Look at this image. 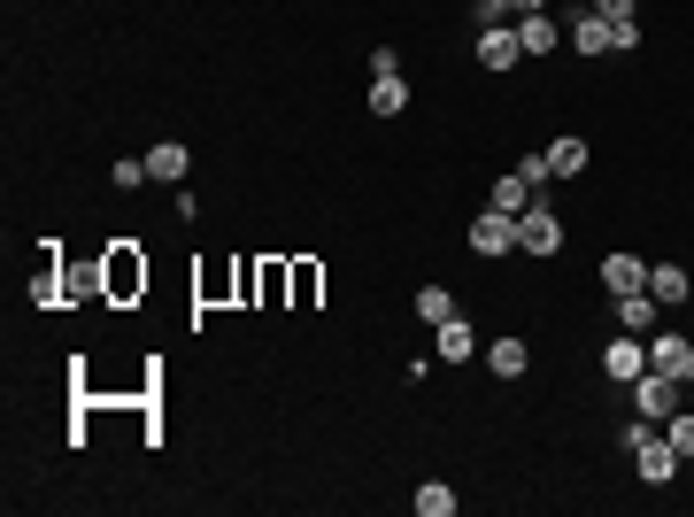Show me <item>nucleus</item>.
Returning <instances> with one entry per match:
<instances>
[{
  "mask_svg": "<svg viewBox=\"0 0 694 517\" xmlns=\"http://www.w3.org/2000/svg\"><path fill=\"white\" fill-rule=\"evenodd\" d=\"M625 456H633V472H641L649 487H672V479H680V464H687V456L664 440V425H649V417H633V425H625Z\"/></svg>",
  "mask_w": 694,
  "mask_h": 517,
  "instance_id": "1",
  "label": "nucleus"
},
{
  "mask_svg": "<svg viewBox=\"0 0 694 517\" xmlns=\"http://www.w3.org/2000/svg\"><path fill=\"white\" fill-rule=\"evenodd\" d=\"M680 386H687V378H672V371H641V378H633V409H641L649 425H664V417L680 409Z\"/></svg>",
  "mask_w": 694,
  "mask_h": 517,
  "instance_id": "2",
  "label": "nucleus"
},
{
  "mask_svg": "<svg viewBox=\"0 0 694 517\" xmlns=\"http://www.w3.org/2000/svg\"><path fill=\"white\" fill-rule=\"evenodd\" d=\"M555 247H563V216L548 201H532L518 216V255H555Z\"/></svg>",
  "mask_w": 694,
  "mask_h": 517,
  "instance_id": "3",
  "label": "nucleus"
},
{
  "mask_svg": "<svg viewBox=\"0 0 694 517\" xmlns=\"http://www.w3.org/2000/svg\"><path fill=\"white\" fill-rule=\"evenodd\" d=\"M101 278H109V302H132V294L147 286V263H140V247H124V240H116V247L101 255Z\"/></svg>",
  "mask_w": 694,
  "mask_h": 517,
  "instance_id": "4",
  "label": "nucleus"
},
{
  "mask_svg": "<svg viewBox=\"0 0 694 517\" xmlns=\"http://www.w3.org/2000/svg\"><path fill=\"white\" fill-rule=\"evenodd\" d=\"M602 371H610V378H625V386H633V378H641V371H649V341H641V333H618V341L602 347Z\"/></svg>",
  "mask_w": 694,
  "mask_h": 517,
  "instance_id": "5",
  "label": "nucleus"
},
{
  "mask_svg": "<svg viewBox=\"0 0 694 517\" xmlns=\"http://www.w3.org/2000/svg\"><path fill=\"white\" fill-rule=\"evenodd\" d=\"M510 247H518V216L487 209V216L471 224V255H510Z\"/></svg>",
  "mask_w": 694,
  "mask_h": 517,
  "instance_id": "6",
  "label": "nucleus"
},
{
  "mask_svg": "<svg viewBox=\"0 0 694 517\" xmlns=\"http://www.w3.org/2000/svg\"><path fill=\"white\" fill-rule=\"evenodd\" d=\"M649 371L694 378V341H680V333H649Z\"/></svg>",
  "mask_w": 694,
  "mask_h": 517,
  "instance_id": "7",
  "label": "nucleus"
},
{
  "mask_svg": "<svg viewBox=\"0 0 694 517\" xmlns=\"http://www.w3.org/2000/svg\"><path fill=\"white\" fill-rule=\"evenodd\" d=\"M432 355H440V363H471V355H479V333L463 325V310H456L448 325H432Z\"/></svg>",
  "mask_w": 694,
  "mask_h": 517,
  "instance_id": "8",
  "label": "nucleus"
},
{
  "mask_svg": "<svg viewBox=\"0 0 694 517\" xmlns=\"http://www.w3.org/2000/svg\"><path fill=\"white\" fill-rule=\"evenodd\" d=\"M656 317H664V302H656L649 286H641V294H618V333H641V341H649Z\"/></svg>",
  "mask_w": 694,
  "mask_h": 517,
  "instance_id": "9",
  "label": "nucleus"
},
{
  "mask_svg": "<svg viewBox=\"0 0 694 517\" xmlns=\"http://www.w3.org/2000/svg\"><path fill=\"white\" fill-rule=\"evenodd\" d=\"M479 62H487V70H518V62H524V39L510 31V23L479 31Z\"/></svg>",
  "mask_w": 694,
  "mask_h": 517,
  "instance_id": "10",
  "label": "nucleus"
},
{
  "mask_svg": "<svg viewBox=\"0 0 694 517\" xmlns=\"http://www.w3.org/2000/svg\"><path fill=\"white\" fill-rule=\"evenodd\" d=\"M571 47L579 54H610V16L602 8H571Z\"/></svg>",
  "mask_w": 694,
  "mask_h": 517,
  "instance_id": "11",
  "label": "nucleus"
},
{
  "mask_svg": "<svg viewBox=\"0 0 694 517\" xmlns=\"http://www.w3.org/2000/svg\"><path fill=\"white\" fill-rule=\"evenodd\" d=\"M602 286H610V294H641V286H649V263H641V255H602Z\"/></svg>",
  "mask_w": 694,
  "mask_h": 517,
  "instance_id": "12",
  "label": "nucleus"
},
{
  "mask_svg": "<svg viewBox=\"0 0 694 517\" xmlns=\"http://www.w3.org/2000/svg\"><path fill=\"white\" fill-rule=\"evenodd\" d=\"M401 109H409V78H401V70L370 78V116H401Z\"/></svg>",
  "mask_w": 694,
  "mask_h": 517,
  "instance_id": "13",
  "label": "nucleus"
},
{
  "mask_svg": "<svg viewBox=\"0 0 694 517\" xmlns=\"http://www.w3.org/2000/svg\"><path fill=\"white\" fill-rule=\"evenodd\" d=\"M518 39H524V54H555V39H563V31H555V16H548V8H532V16H518Z\"/></svg>",
  "mask_w": 694,
  "mask_h": 517,
  "instance_id": "14",
  "label": "nucleus"
},
{
  "mask_svg": "<svg viewBox=\"0 0 694 517\" xmlns=\"http://www.w3.org/2000/svg\"><path fill=\"white\" fill-rule=\"evenodd\" d=\"M185 171H193V155H185L177 140H163V148H147V178H155V185H177Z\"/></svg>",
  "mask_w": 694,
  "mask_h": 517,
  "instance_id": "15",
  "label": "nucleus"
},
{
  "mask_svg": "<svg viewBox=\"0 0 694 517\" xmlns=\"http://www.w3.org/2000/svg\"><path fill=\"white\" fill-rule=\"evenodd\" d=\"M687 271H680V263H649V294H656V302H664V310H672V302H687Z\"/></svg>",
  "mask_w": 694,
  "mask_h": 517,
  "instance_id": "16",
  "label": "nucleus"
},
{
  "mask_svg": "<svg viewBox=\"0 0 694 517\" xmlns=\"http://www.w3.org/2000/svg\"><path fill=\"white\" fill-rule=\"evenodd\" d=\"M524 363H532V355H524L518 333H502V341L487 347V371H494V378H524Z\"/></svg>",
  "mask_w": 694,
  "mask_h": 517,
  "instance_id": "17",
  "label": "nucleus"
},
{
  "mask_svg": "<svg viewBox=\"0 0 694 517\" xmlns=\"http://www.w3.org/2000/svg\"><path fill=\"white\" fill-rule=\"evenodd\" d=\"M532 201H540V193H532V185H524V178L510 171V178H502V185H494V201H487V209H502V216H524Z\"/></svg>",
  "mask_w": 694,
  "mask_h": 517,
  "instance_id": "18",
  "label": "nucleus"
},
{
  "mask_svg": "<svg viewBox=\"0 0 694 517\" xmlns=\"http://www.w3.org/2000/svg\"><path fill=\"white\" fill-rule=\"evenodd\" d=\"M417 317H425V325H448V317H456V294H448V286H417Z\"/></svg>",
  "mask_w": 694,
  "mask_h": 517,
  "instance_id": "19",
  "label": "nucleus"
},
{
  "mask_svg": "<svg viewBox=\"0 0 694 517\" xmlns=\"http://www.w3.org/2000/svg\"><path fill=\"white\" fill-rule=\"evenodd\" d=\"M548 171L579 178V171H586V140H555V148H548Z\"/></svg>",
  "mask_w": 694,
  "mask_h": 517,
  "instance_id": "20",
  "label": "nucleus"
},
{
  "mask_svg": "<svg viewBox=\"0 0 694 517\" xmlns=\"http://www.w3.org/2000/svg\"><path fill=\"white\" fill-rule=\"evenodd\" d=\"M417 517H456V495H448V479H425V487H417Z\"/></svg>",
  "mask_w": 694,
  "mask_h": 517,
  "instance_id": "21",
  "label": "nucleus"
},
{
  "mask_svg": "<svg viewBox=\"0 0 694 517\" xmlns=\"http://www.w3.org/2000/svg\"><path fill=\"white\" fill-rule=\"evenodd\" d=\"M664 440H672L680 456H694V409H672V417H664Z\"/></svg>",
  "mask_w": 694,
  "mask_h": 517,
  "instance_id": "22",
  "label": "nucleus"
},
{
  "mask_svg": "<svg viewBox=\"0 0 694 517\" xmlns=\"http://www.w3.org/2000/svg\"><path fill=\"white\" fill-rule=\"evenodd\" d=\"M510 16H518L510 0H471V23H479V31H494V23H510Z\"/></svg>",
  "mask_w": 694,
  "mask_h": 517,
  "instance_id": "23",
  "label": "nucleus"
},
{
  "mask_svg": "<svg viewBox=\"0 0 694 517\" xmlns=\"http://www.w3.org/2000/svg\"><path fill=\"white\" fill-rule=\"evenodd\" d=\"M633 47H641V23L618 16V23H610V54H633Z\"/></svg>",
  "mask_w": 694,
  "mask_h": 517,
  "instance_id": "24",
  "label": "nucleus"
},
{
  "mask_svg": "<svg viewBox=\"0 0 694 517\" xmlns=\"http://www.w3.org/2000/svg\"><path fill=\"white\" fill-rule=\"evenodd\" d=\"M317 302V263H294V310Z\"/></svg>",
  "mask_w": 694,
  "mask_h": 517,
  "instance_id": "25",
  "label": "nucleus"
},
{
  "mask_svg": "<svg viewBox=\"0 0 694 517\" xmlns=\"http://www.w3.org/2000/svg\"><path fill=\"white\" fill-rule=\"evenodd\" d=\"M518 178H524V185H532V193H540V185L555 178V171H548V148H540V155H524V163H518Z\"/></svg>",
  "mask_w": 694,
  "mask_h": 517,
  "instance_id": "26",
  "label": "nucleus"
},
{
  "mask_svg": "<svg viewBox=\"0 0 694 517\" xmlns=\"http://www.w3.org/2000/svg\"><path fill=\"white\" fill-rule=\"evenodd\" d=\"M116 185H124V193H140V185H155V178H147V163H116Z\"/></svg>",
  "mask_w": 694,
  "mask_h": 517,
  "instance_id": "27",
  "label": "nucleus"
},
{
  "mask_svg": "<svg viewBox=\"0 0 694 517\" xmlns=\"http://www.w3.org/2000/svg\"><path fill=\"white\" fill-rule=\"evenodd\" d=\"M594 8H602L610 23H618V16H633V0H594Z\"/></svg>",
  "mask_w": 694,
  "mask_h": 517,
  "instance_id": "28",
  "label": "nucleus"
},
{
  "mask_svg": "<svg viewBox=\"0 0 694 517\" xmlns=\"http://www.w3.org/2000/svg\"><path fill=\"white\" fill-rule=\"evenodd\" d=\"M510 8H518V16H532V8H548V0H510Z\"/></svg>",
  "mask_w": 694,
  "mask_h": 517,
  "instance_id": "29",
  "label": "nucleus"
}]
</instances>
